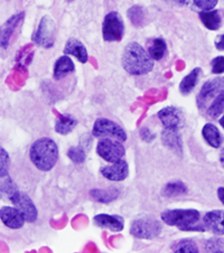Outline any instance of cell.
Masks as SVG:
<instances>
[{
  "mask_svg": "<svg viewBox=\"0 0 224 253\" xmlns=\"http://www.w3.org/2000/svg\"><path fill=\"white\" fill-rule=\"evenodd\" d=\"M121 63L126 72L132 75L147 74L154 69V60L149 53L136 42H132L126 46Z\"/></svg>",
  "mask_w": 224,
  "mask_h": 253,
  "instance_id": "obj_1",
  "label": "cell"
},
{
  "mask_svg": "<svg viewBox=\"0 0 224 253\" xmlns=\"http://www.w3.org/2000/svg\"><path fill=\"white\" fill-rule=\"evenodd\" d=\"M29 158L39 170L49 171L58 160V147L53 139L41 138L29 149Z\"/></svg>",
  "mask_w": 224,
  "mask_h": 253,
  "instance_id": "obj_2",
  "label": "cell"
},
{
  "mask_svg": "<svg viewBox=\"0 0 224 253\" xmlns=\"http://www.w3.org/2000/svg\"><path fill=\"white\" fill-rule=\"evenodd\" d=\"M165 224L181 231H206L201 213L196 210H167L160 215Z\"/></svg>",
  "mask_w": 224,
  "mask_h": 253,
  "instance_id": "obj_3",
  "label": "cell"
},
{
  "mask_svg": "<svg viewBox=\"0 0 224 253\" xmlns=\"http://www.w3.org/2000/svg\"><path fill=\"white\" fill-rule=\"evenodd\" d=\"M162 231L163 225L160 224V222L150 215L136 218L130 226V234L141 240L156 239L162 233Z\"/></svg>",
  "mask_w": 224,
  "mask_h": 253,
  "instance_id": "obj_4",
  "label": "cell"
},
{
  "mask_svg": "<svg viewBox=\"0 0 224 253\" xmlns=\"http://www.w3.org/2000/svg\"><path fill=\"white\" fill-rule=\"evenodd\" d=\"M56 25L49 16H44L41 19L39 27L33 35V41L44 48L53 47L56 41Z\"/></svg>",
  "mask_w": 224,
  "mask_h": 253,
  "instance_id": "obj_5",
  "label": "cell"
},
{
  "mask_svg": "<svg viewBox=\"0 0 224 253\" xmlns=\"http://www.w3.org/2000/svg\"><path fill=\"white\" fill-rule=\"evenodd\" d=\"M125 34V24L117 11H111L104 17L102 36L105 42H119Z\"/></svg>",
  "mask_w": 224,
  "mask_h": 253,
  "instance_id": "obj_6",
  "label": "cell"
},
{
  "mask_svg": "<svg viewBox=\"0 0 224 253\" xmlns=\"http://www.w3.org/2000/svg\"><path fill=\"white\" fill-rule=\"evenodd\" d=\"M92 134L93 137L96 138L112 137L120 141L127 140V133L121 128V126L116 124L115 121L107 119V118H99L95 120L94 125H93Z\"/></svg>",
  "mask_w": 224,
  "mask_h": 253,
  "instance_id": "obj_7",
  "label": "cell"
},
{
  "mask_svg": "<svg viewBox=\"0 0 224 253\" xmlns=\"http://www.w3.org/2000/svg\"><path fill=\"white\" fill-rule=\"evenodd\" d=\"M96 153L101 158L108 163H115L122 159L125 156L126 149L120 141L112 140L109 138H103L98 142Z\"/></svg>",
  "mask_w": 224,
  "mask_h": 253,
  "instance_id": "obj_8",
  "label": "cell"
},
{
  "mask_svg": "<svg viewBox=\"0 0 224 253\" xmlns=\"http://www.w3.org/2000/svg\"><path fill=\"white\" fill-rule=\"evenodd\" d=\"M224 91V78H215L209 80L202 86L200 93L197 95V105L200 109L209 108L208 105L211 100L217 98V96Z\"/></svg>",
  "mask_w": 224,
  "mask_h": 253,
  "instance_id": "obj_9",
  "label": "cell"
},
{
  "mask_svg": "<svg viewBox=\"0 0 224 253\" xmlns=\"http://www.w3.org/2000/svg\"><path fill=\"white\" fill-rule=\"evenodd\" d=\"M9 200L16 209L20 211V213L24 215L25 220L29 223H34L37 220L39 212H37L36 206L34 205L33 201L31 200L27 194L17 191L15 194L9 196Z\"/></svg>",
  "mask_w": 224,
  "mask_h": 253,
  "instance_id": "obj_10",
  "label": "cell"
},
{
  "mask_svg": "<svg viewBox=\"0 0 224 253\" xmlns=\"http://www.w3.org/2000/svg\"><path fill=\"white\" fill-rule=\"evenodd\" d=\"M101 174L111 182H122L129 175V166L126 160H118L112 163V165L101 168Z\"/></svg>",
  "mask_w": 224,
  "mask_h": 253,
  "instance_id": "obj_11",
  "label": "cell"
},
{
  "mask_svg": "<svg viewBox=\"0 0 224 253\" xmlns=\"http://www.w3.org/2000/svg\"><path fill=\"white\" fill-rule=\"evenodd\" d=\"M0 218L3 224L12 230L22 229L26 221L20 211L16 208H11V206H2L0 209Z\"/></svg>",
  "mask_w": 224,
  "mask_h": 253,
  "instance_id": "obj_12",
  "label": "cell"
},
{
  "mask_svg": "<svg viewBox=\"0 0 224 253\" xmlns=\"http://www.w3.org/2000/svg\"><path fill=\"white\" fill-rule=\"evenodd\" d=\"M165 129H179L183 122V113L176 107L164 108L157 113Z\"/></svg>",
  "mask_w": 224,
  "mask_h": 253,
  "instance_id": "obj_13",
  "label": "cell"
},
{
  "mask_svg": "<svg viewBox=\"0 0 224 253\" xmlns=\"http://www.w3.org/2000/svg\"><path fill=\"white\" fill-rule=\"evenodd\" d=\"M206 230L217 235H224V211L215 210L208 212L203 217Z\"/></svg>",
  "mask_w": 224,
  "mask_h": 253,
  "instance_id": "obj_14",
  "label": "cell"
},
{
  "mask_svg": "<svg viewBox=\"0 0 224 253\" xmlns=\"http://www.w3.org/2000/svg\"><path fill=\"white\" fill-rule=\"evenodd\" d=\"M93 223L96 226L108 229L112 232H121L125 227L124 217L119 216V215L98 214L93 217Z\"/></svg>",
  "mask_w": 224,
  "mask_h": 253,
  "instance_id": "obj_15",
  "label": "cell"
},
{
  "mask_svg": "<svg viewBox=\"0 0 224 253\" xmlns=\"http://www.w3.org/2000/svg\"><path fill=\"white\" fill-rule=\"evenodd\" d=\"M63 52H64L65 55H72L77 57L80 63H83V64L88 62L89 55L86 46L83 45L82 42H80L77 39H70L67 41Z\"/></svg>",
  "mask_w": 224,
  "mask_h": 253,
  "instance_id": "obj_16",
  "label": "cell"
},
{
  "mask_svg": "<svg viewBox=\"0 0 224 253\" xmlns=\"http://www.w3.org/2000/svg\"><path fill=\"white\" fill-rule=\"evenodd\" d=\"M24 12H19V14L11 16L7 22L2 25L1 28V47L6 48L8 46V43L11 39L12 34H14L16 27L22 23V20H24Z\"/></svg>",
  "mask_w": 224,
  "mask_h": 253,
  "instance_id": "obj_17",
  "label": "cell"
},
{
  "mask_svg": "<svg viewBox=\"0 0 224 253\" xmlns=\"http://www.w3.org/2000/svg\"><path fill=\"white\" fill-rule=\"evenodd\" d=\"M77 125V119L71 115H61V113H58L57 120L55 122V131L65 136V134H69L73 131Z\"/></svg>",
  "mask_w": 224,
  "mask_h": 253,
  "instance_id": "obj_18",
  "label": "cell"
},
{
  "mask_svg": "<svg viewBox=\"0 0 224 253\" xmlns=\"http://www.w3.org/2000/svg\"><path fill=\"white\" fill-rule=\"evenodd\" d=\"M75 66L73 61L71 60L69 55L61 56L55 63L54 66V78L56 80H62L69 75L72 72H74Z\"/></svg>",
  "mask_w": 224,
  "mask_h": 253,
  "instance_id": "obj_19",
  "label": "cell"
},
{
  "mask_svg": "<svg viewBox=\"0 0 224 253\" xmlns=\"http://www.w3.org/2000/svg\"><path fill=\"white\" fill-rule=\"evenodd\" d=\"M202 136L213 148H220L222 145V136L220 130L212 124H206L202 129Z\"/></svg>",
  "mask_w": 224,
  "mask_h": 253,
  "instance_id": "obj_20",
  "label": "cell"
},
{
  "mask_svg": "<svg viewBox=\"0 0 224 253\" xmlns=\"http://www.w3.org/2000/svg\"><path fill=\"white\" fill-rule=\"evenodd\" d=\"M202 70L200 67H196L191 71V73L181 80V82L179 84V92L183 95H188L191 92L193 91V88L196 86V84L198 82V79H200Z\"/></svg>",
  "mask_w": 224,
  "mask_h": 253,
  "instance_id": "obj_21",
  "label": "cell"
},
{
  "mask_svg": "<svg viewBox=\"0 0 224 253\" xmlns=\"http://www.w3.org/2000/svg\"><path fill=\"white\" fill-rule=\"evenodd\" d=\"M163 142L175 153L181 154V140L177 129H165L162 133Z\"/></svg>",
  "mask_w": 224,
  "mask_h": 253,
  "instance_id": "obj_22",
  "label": "cell"
},
{
  "mask_svg": "<svg viewBox=\"0 0 224 253\" xmlns=\"http://www.w3.org/2000/svg\"><path fill=\"white\" fill-rule=\"evenodd\" d=\"M200 19L204 26L210 31H218L221 26L222 19L218 10H208L200 12Z\"/></svg>",
  "mask_w": 224,
  "mask_h": 253,
  "instance_id": "obj_23",
  "label": "cell"
},
{
  "mask_svg": "<svg viewBox=\"0 0 224 253\" xmlns=\"http://www.w3.org/2000/svg\"><path fill=\"white\" fill-rule=\"evenodd\" d=\"M119 189L117 187H109L107 189H92L90 195L94 198L95 201L101 202V203H109L119 196Z\"/></svg>",
  "mask_w": 224,
  "mask_h": 253,
  "instance_id": "obj_24",
  "label": "cell"
},
{
  "mask_svg": "<svg viewBox=\"0 0 224 253\" xmlns=\"http://www.w3.org/2000/svg\"><path fill=\"white\" fill-rule=\"evenodd\" d=\"M167 50V46L163 39H153L149 42V46H148V53L151 56L154 61H160L165 56Z\"/></svg>",
  "mask_w": 224,
  "mask_h": 253,
  "instance_id": "obj_25",
  "label": "cell"
},
{
  "mask_svg": "<svg viewBox=\"0 0 224 253\" xmlns=\"http://www.w3.org/2000/svg\"><path fill=\"white\" fill-rule=\"evenodd\" d=\"M186 192H187V187H186V185L183 182H180V180H173V182L165 185L162 194L165 197L171 198L184 195Z\"/></svg>",
  "mask_w": 224,
  "mask_h": 253,
  "instance_id": "obj_26",
  "label": "cell"
},
{
  "mask_svg": "<svg viewBox=\"0 0 224 253\" xmlns=\"http://www.w3.org/2000/svg\"><path fill=\"white\" fill-rule=\"evenodd\" d=\"M172 250L173 252L176 253H198L197 244L195 241H193L191 239H183L179 240V241H175L172 244Z\"/></svg>",
  "mask_w": 224,
  "mask_h": 253,
  "instance_id": "obj_27",
  "label": "cell"
},
{
  "mask_svg": "<svg viewBox=\"0 0 224 253\" xmlns=\"http://www.w3.org/2000/svg\"><path fill=\"white\" fill-rule=\"evenodd\" d=\"M128 17L132 20L134 26L136 27H142L146 23L145 10L140 6H133L132 8H129Z\"/></svg>",
  "mask_w": 224,
  "mask_h": 253,
  "instance_id": "obj_28",
  "label": "cell"
},
{
  "mask_svg": "<svg viewBox=\"0 0 224 253\" xmlns=\"http://www.w3.org/2000/svg\"><path fill=\"white\" fill-rule=\"evenodd\" d=\"M224 112V91L220 93L217 98L213 100L212 104L208 108V116L212 119H217Z\"/></svg>",
  "mask_w": 224,
  "mask_h": 253,
  "instance_id": "obj_29",
  "label": "cell"
},
{
  "mask_svg": "<svg viewBox=\"0 0 224 253\" xmlns=\"http://www.w3.org/2000/svg\"><path fill=\"white\" fill-rule=\"evenodd\" d=\"M67 157L75 164H82L83 162H86L87 155L82 147H72L67 151Z\"/></svg>",
  "mask_w": 224,
  "mask_h": 253,
  "instance_id": "obj_30",
  "label": "cell"
},
{
  "mask_svg": "<svg viewBox=\"0 0 224 253\" xmlns=\"http://www.w3.org/2000/svg\"><path fill=\"white\" fill-rule=\"evenodd\" d=\"M0 151H1V154H0V176H1V178H3V177L8 176V168H9L10 165V159L5 149L1 148Z\"/></svg>",
  "mask_w": 224,
  "mask_h": 253,
  "instance_id": "obj_31",
  "label": "cell"
},
{
  "mask_svg": "<svg viewBox=\"0 0 224 253\" xmlns=\"http://www.w3.org/2000/svg\"><path fill=\"white\" fill-rule=\"evenodd\" d=\"M206 252H224L222 241L218 239H211L205 243Z\"/></svg>",
  "mask_w": 224,
  "mask_h": 253,
  "instance_id": "obj_32",
  "label": "cell"
},
{
  "mask_svg": "<svg viewBox=\"0 0 224 253\" xmlns=\"http://www.w3.org/2000/svg\"><path fill=\"white\" fill-rule=\"evenodd\" d=\"M193 1L195 3V6L203 11L212 10L218 3V0H193Z\"/></svg>",
  "mask_w": 224,
  "mask_h": 253,
  "instance_id": "obj_33",
  "label": "cell"
},
{
  "mask_svg": "<svg viewBox=\"0 0 224 253\" xmlns=\"http://www.w3.org/2000/svg\"><path fill=\"white\" fill-rule=\"evenodd\" d=\"M1 192H5L8 195L11 196L12 194H15L17 192V188L15 186V184L12 180L9 178V177H5V182H1Z\"/></svg>",
  "mask_w": 224,
  "mask_h": 253,
  "instance_id": "obj_34",
  "label": "cell"
},
{
  "mask_svg": "<svg viewBox=\"0 0 224 253\" xmlns=\"http://www.w3.org/2000/svg\"><path fill=\"white\" fill-rule=\"evenodd\" d=\"M212 73L221 74L224 73V56H218L212 61Z\"/></svg>",
  "mask_w": 224,
  "mask_h": 253,
  "instance_id": "obj_35",
  "label": "cell"
},
{
  "mask_svg": "<svg viewBox=\"0 0 224 253\" xmlns=\"http://www.w3.org/2000/svg\"><path fill=\"white\" fill-rule=\"evenodd\" d=\"M140 137L143 141L146 142H151L155 139V133H153L150 131V129L148 128H142L140 130Z\"/></svg>",
  "mask_w": 224,
  "mask_h": 253,
  "instance_id": "obj_36",
  "label": "cell"
},
{
  "mask_svg": "<svg viewBox=\"0 0 224 253\" xmlns=\"http://www.w3.org/2000/svg\"><path fill=\"white\" fill-rule=\"evenodd\" d=\"M215 47L218 50H224V34L220 35L217 40H215Z\"/></svg>",
  "mask_w": 224,
  "mask_h": 253,
  "instance_id": "obj_37",
  "label": "cell"
},
{
  "mask_svg": "<svg viewBox=\"0 0 224 253\" xmlns=\"http://www.w3.org/2000/svg\"><path fill=\"white\" fill-rule=\"evenodd\" d=\"M164 1L171 2L173 5H179V6H184L186 3V0H164Z\"/></svg>",
  "mask_w": 224,
  "mask_h": 253,
  "instance_id": "obj_38",
  "label": "cell"
},
{
  "mask_svg": "<svg viewBox=\"0 0 224 253\" xmlns=\"http://www.w3.org/2000/svg\"><path fill=\"white\" fill-rule=\"evenodd\" d=\"M218 197L221 201V203L224 204V187H220L218 189Z\"/></svg>",
  "mask_w": 224,
  "mask_h": 253,
  "instance_id": "obj_39",
  "label": "cell"
},
{
  "mask_svg": "<svg viewBox=\"0 0 224 253\" xmlns=\"http://www.w3.org/2000/svg\"><path fill=\"white\" fill-rule=\"evenodd\" d=\"M220 162H221L222 166H223V168H224V148H223L222 151H221V155H220Z\"/></svg>",
  "mask_w": 224,
  "mask_h": 253,
  "instance_id": "obj_40",
  "label": "cell"
},
{
  "mask_svg": "<svg viewBox=\"0 0 224 253\" xmlns=\"http://www.w3.org/2000/svg\"><path fill=\"white\" fill-rule=\"evenodd\" d=\"M220 125H221L224 128V116L221 118V119H220Z\"/></svg>",
  "mask_w": 224,
  "mask_h": 253,
  "instance_id": "obj_41",
  "label": "cell"
}]
</instances>
